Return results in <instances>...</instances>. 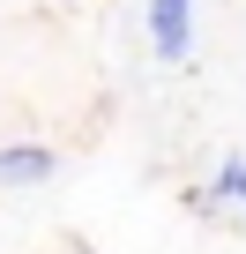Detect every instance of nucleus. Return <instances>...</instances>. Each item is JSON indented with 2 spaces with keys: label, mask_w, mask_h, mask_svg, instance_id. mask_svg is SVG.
<instances>
[{
  "label": "nucleus",
  "mask_w": 246,
  "mask_h": 254,
  "mask_svg": "<svg viewBox=\"0 0 246 254\" xmlns=\"http://www.w3.org/2000/svg\"><path fill=\"white\" fill-rule=\"evenodd\" d=\"M149 45H157V60H187V45H194V0H149Z\"/></svg>",
  "instance_id": "nucleus-1"
},
{
  "label": "nucleus",
  "mask_w": 246,
  "mask_h": 254,
  "mask_svg": "<svg viewBox=\"0 0 246 254\" xmlns=\"http://www.w3.org/2000/svg\"><path fill=\"white\" fill-rule=\"evenodd\" d=\"M52 172H60V157L45 142H8V150H0V187H38Z\"/></svg>",
  "instance_id": "nucleus-2"
},
{
  "label": "nucleus",
  "mask_w": 246,
  "mask_h": 254,
  "mask_svg": "<svg viewBox=\"0 0 246 254\" xmlns=\"http://www.w3.org/2000/svg\"><path fill=\"white\" fill-rule=\"evenodd\" d=\"M216 202H246V157H224L216 165Z\"/></svg>",
  "instance_id": "nucleus-3"
}]
</instances>
